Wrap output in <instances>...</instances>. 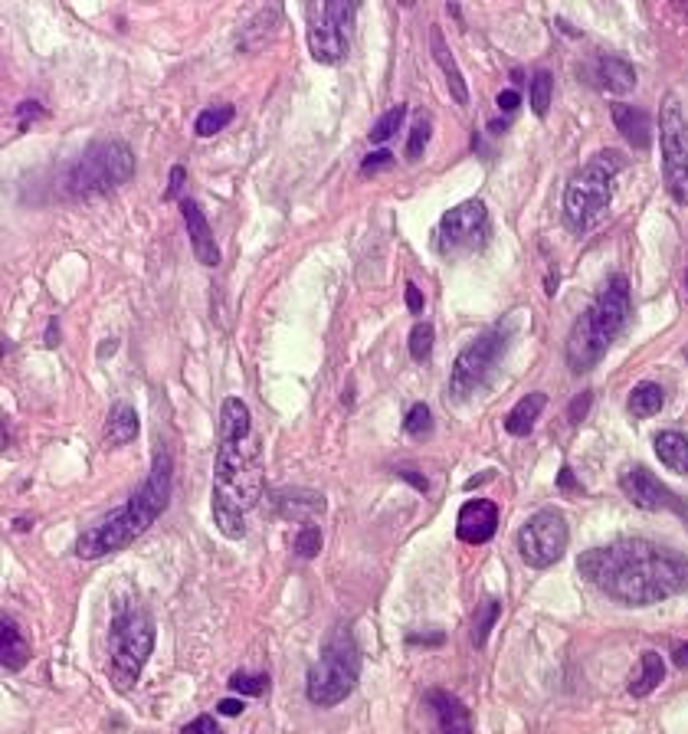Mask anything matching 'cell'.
<instances>
[{
	"label": "cell",
	"instance_id": "obj_1",
	"mask_svg": "<svg viewBox=\"0 0 688 734\" xmlns=\"http://www.w3.org/2000/svg\"><path fill=\"white\" fill-rule=\"evenodd\" d=\"M577 571L623 607H649L688 590V554L649 538H623L584 551Z\"/></svg>",
	"mask_w": 688,
	"mask_h": 734
},
{
	"label": "cell",
	"instance_id": "obj_2",
	"mask_svg": "<svg viewBox=\"0 0 688 734\" xmlns=\"http://www.w3.org/2000/svg\"><path fill=\"white\" fill-rule=\"evenodd\" d=\"M263 499V453L253 433L220 436L213 463V522L223 538L246 535V512Z\"/></svg>",
	"mask_w": 688,
	"mask_h": 734
},
{
	"label": "cell",
	"instance_id": "obj_3",
	"mask_svg": "<svg viewBox=\"0 0 688 734\" xmlns=\"http://www.w3.org/2000/svg\"><path fill=\"white\" fill-rule=\"evenodd\" d=\"M168 502H171V456L168 449H158L145 485L118 512L105 515L99 525L82 531L76 541V554L82 561H99L105 554L128 548V544L158 522Z\"/></svg>",
	"mask_w": 688,
	"mask_h": 734
},
{
	"label": "cell",
	"instance_id": "obj_4",
	"mask_svg": "<svg viewBox=\"0 0 688 734\" xmlns=\"http://www.w3.org/2000/svg\"><path fill=\"white\" fill-rule=\"evenodd\" d=\"M630 312H633L630 282L623 276H610L597 292V299L580 312V318L571 328V338L564 345L567 367L574 374L593 371V367L607 358L613 341L623 335L626 322H630Z\"/></svg>",
	"mask_w": 688,
	"mask_h": 734
},
{
	"label": "cell",
	"instance_id": "obj_5",
	"mask_svg": "<svg viewBox=\"0 0 688 734\" xmlns=\"http://www.w3.org/2000/svg\"><path fill=\"white\" fill-rule=\"evenodd\" d=\"M626 168L620 151H600L564 187V217L574 230H590L610 210L616 174Z\"/></svg>",
	"mask_w": 688,
	"mask_h": 734
},
{
	"label": "cell",
	"instance_id": "obj_6",
	"mask_svg": "<svg viewBox=\"0 0 688 734\" xmlns=\"http://www.w3.org/2000/svg\"><path fill=\"white\" fill-rule=\"evenodd\" d=\"M358 669H361L358 646H354L348 630H338L325 643V653L318 656L312 672H308V685H305L308 702L322 708L341 705L354 692V685H358Z\"/></svg>",
	"mask_w": 688,
	"mask_h": 734
},
{
	"label": "cell",
	"instance_id": "obj_7",
	"mask_svg": "<svg viewBox=\"0 0 688 734\" xmlns=\"http://www.w3.org/2000/svg\"><path fill=\"white\" fill-rule=\"evenodd\" d=\"M135 155L125 141H96L69 171V191L76 197H102L132 181Z\"/></svg>",
	"mask_w": 688,
	"mask_h": 734
},
{
	"label": "cell",
	"instance_id": "obj_8",
	"mask_svg": "<svg viewBox=\"0 0 688 734\" xmlns=\"http://www.w3.org/2000/svg\"><path fill=\"white\" fill-rule=\"evenodd\" d=\"M154 649V623L145 610H125L122 617H115L112 626V689L128 692L135 689V682L145 669V662Z\"/></svg>",
	"mask_w": 688,
	"mask_h": 734
},
{
	"label": "cell",
	"instance_id": "obj_9",
	"mask_svg": "<svg viewBox=\"0 0 688 734\" xmlns=\"http://www.w3.org/2000/svg\"><path fill=\"white\" fill-rule=\"evenodd\" d=\"M358 7L351 0H322L308 7V53L315 63L338 66L351 53Z\"/></svg>",
	"mask_w": 688,
	"mask_h": 734
},
{
	"label": "cell",
	"instance_id": "obj_10",
	"mask_svg": "<svg viewBox=\"0 0 688 734\" xmlns=\"http://www.w3.org/2000/svg\"><path fill=\"white\" fill-rule=\"evenodd\" d=\"M508 345H512V331H508V322H498L495 328L485 331V335H479L456 358L453 377H449V394H453L456 400H466L469 394H476V390L492 377L498 361L505 358Z\"/></svg>",
	"mask_w": 688,
	"mask_h": 734
},
{
	"label": "cell",
	"instance_id": "obj_11",
	"mask_svg": "<svg viewBox=\"0 0 688 734\" xmlns=\"http://www.w3.org/2000/svg\"><path fill=\"white\" fill-rule=\"evenodd\" d=\"M659 141H662V177L669 194L688 207V122L675 96L659 105Z\"/></svg>",
	"mask_w": 688,
	"mask_h": 734
},
{
	"label": "cell",
	"instance_id": "obj_12",
	"mask_svg": "<svg viewBox=\"0 0 688 734\" xmlns=\"http://www.w3.org/2000/svg\"><path fill=\"white\" fill-rule=\"evenodd\" d=\"M567 538H571V528H567L564 515L554 512V508H541L528 518L518 531V554L521 561L535 571H544L564 558Z\"/></svg>",
	"mask_w": 688,
	"mask_h": 734
},
{
	"label": "cell",
	"instance_id": "obj_13",
	"mask_svg": "<svg viewBox=\"0 0 688 734\" xmlns=\"http://www.w3.org/2000/svg\"><path fill=\"white\" fill-rule=\"evenodd\" d=\"M492 223H489V210H485L482 200H466L453 210L443 213L440 220V250L443 253H459V250H482L489 243Z\"/></svg>",
	"mask_w": 688,
	"mask_h": 734
},
{
	"label": "cell",
	"instance_id": "obj_14",
	"mask_svg": "<svg viewBox=\"0 0 688 734\" xmlns=\"http://www.w3.org/2000/svg\"><path fill=\"white\" fill-rule=\"evenodd\" d=\"M620 489H623L626 499H630L636 508H643V512H675V515H679L685 508V499H679L675 492H669L666 485L652 476L646 466L623 469Z\"/></svg>",
	"mask_w": 688,
	"mask_h": 734
},
{
	"label": "cell",
	"instance_id": "obj_15",
	"mask_svg": "<svg viewBox=\"0 0 688 734\" xmlns=\"http://www.w3.org/2000/svg\"><path fill=\"white\" fill-rule=\"evenodd\" d=\"M498 531V508L489 499H469L459 508L456 535L466 544H485Z\"/></svg>",
	"mask_w": 688,
	"mask_h": 734
},
{
	"label": "cell",
	"instance_id": "obj_16",
	"mask_svg": "<svg viewBox=\"0 0 688 734\" xmlns=\"http://www.w3.org/2000/svg\"><path fill=\"white\" fill-rule=\"evenodd\" d=\"M181 213H184V223H187V233H191V246H194V256L197 263L204 266H220V246L213 240V230L204 217V210H200L194 200H181Z\"/></svg>",
	"mask_w": 688,
	"mask_h": 734
},
{
	"label": "cell",
	"instance_id": "obj_17",
	"mask_svg": "<svg viewBox=\"0 0 688 734\" xmlns=\"http://www.w3.org/2000/svg\"><path fill=\"white\" fill-rule=\"evenodd\" d=\"M426 702H430V708H433L440 734H476L469 708L462 705L456 695H449L443 689H433V692H426Z\"/></svg>",
	"mask_w": 688,
	"mask_h": 734
},
{
	"label": "cell",
	"instance_id": "obj_18",
	"mask_svg": "<svg viewBox=\"0 0 688 734\" xmlns=\"http://www.w3.org/2000/svg\"><path fill=\"white\" fill-rule=\"evenodd\" d=\"M593 82H597L600 89L613 92V96H626V92L636 89V69L620 56L603 53L597 56V63H593Z\"/></svg>",
	"mask_w": 688,
	"mask_h": 734
},
{
	"label": "cell",
	"instance_id": "obj_19",
	"mask_svg": "<svg viewBox=\"0 0 688 734\" xmlns=\"http://www.w3.org/2000/svg\"><path fill=\"white\" fill-rule=\"evenodd\" d=\"M610 115H613L616 132H620L626 141H630L633 148H643V151L649 148L652 132H649V115H646L643 109H636V105L616 102L613 109H610Z\"/></svg>",
	"mask_w": 688,
	"mask_h": 734
},
{
	"label": "cell",
	"instance_id": "obj_20",
	"mask_svg": "<svg viewBox=\"0 0 688 734\" xmlns=\"http://www.w3.org/2000/svg\"><path fill=\"white\" fill-rule=\"evenodd\" d=\"M272 508L282 518H302V515L325 512V499L322 492H312V489H282L272 495Z\"/></svg>",
	"mask_w": 688,
	"mask_h": 734
},
{
	"label": "cell",
	"instance_id": "obj_21",
	"mask_svg": "<svg viewBox=\"0 0 688 734\" xmlns=\"http://www.w3.org/2000/svg\"><path fill=\"white\" fill-rule=\"evenodd\" d=\"M652 449H656L659 463L666 466L669 472H679V476H688V436L679 430H662L652 436Z\"/></svg>",
	"mask_w": 688,
	"mask_h": 734
},
{
	"label": "cell",
	"instance_id": "obj_22",
	"mask_svg": "<svg viewBox=\"0 0 688 734\" xmlns=\"http://www.w3.org/2000/svg\"><path fill=\"white\" fill-rule=\"evenodd\" d=\"M544 407H548V397H544L541 390H531V394H525L512 410H508L505 430L512 436H528L531 430H535V423H538Z\"/></svg>",
	"mask_w": 688,
	"mask_h": 734
},
{
	"label": "cell",
	"instance_id": "obj_23",
	"mask_svg": "<svg viewBox=\"0 0 688 734\" xmlns=\"http://www.w3.org/2000/svg\"><path fill=\"white\" fill-rule=\"evenodd\" d=\"M430 43H433V59H436V63H440L443 76H446V82H449V92H453V99H456L459 105H466V102H469L466 79H462V73H459V66H456L453 53H449V46H446V40H443V30H440V27H433V33H430Z\"/></svg>",
	"mask_w": 688,
	"mask_h": 734
},
{
	"label": "cell",
	"instance_id": "obj_24",
	"mask_svg": "<svg viewBox=\"0 0 688 734\" xmlns=\"http://www.w3.org/2000/svg\"><path fill=\"white\" fill-rule=\"evenodd\" d=\"M27 659H30V646L23 639L20 626L10 617H4V630H0V666H4V672H20L27 666Z\"/></svg>",
	"mask_w": 688,
	"mask_h": 734
},
{
	"label": "cell",
	"instance_id": "obj_25",
	"mask_svg": "<svg viewBox=\"0 0 688 734\" xmlns=\"http://www.w3.org/2000/svg\"><path fill=\"white\" fill-rule=\"evenodd\" d=\"M666 679V662H662L659 653H643V659H639L636 672L630 676V695L633 698H646L659 689V682Z\"/></svg>",
	"mask_w": 688,
	"mask_h": 734
},
{
	"label": "cell",
	"instance_id": "obj_26",
	"mask_svg": "<svg viewBox=\"0 0 688 734\" xmlns=\"http://www.w3.org/2000/svg\"><path fill=\"white\" fill-rule=\"evenodd\" d=\"M662 407H666V390H662L659 384H652V381L636 384L633 394H630V404H626V410H630L633 417H639V420L656 417Z\"/></svg>",
	"mask_w": 688,
	"mask_h": 734
},
{
	"label": "cell",
	"instance_id": "obj_27",
	"mask_svg": "<svg viewBox=\"0 0 688 734\" xmlns=\"http://www.w3.org/2000/svg\"><path fill=\"white\" fill-rule=\"evenodd\" d=\"M138 430H141V423H138L135 407L122 404V407H115V410H112L109 426H105V440H109L112 446H125V443H132V440H135Z\"/></svg>",
	"mask_w": 688,
	"mask_h": 734
},
{
	"label": "cell",
	"instance_id": "obj_28",
	"mask_svg": "<svg viewBox=\"0 0 688 734\" xmlns=\"http://www.w3.org/2000/svg\"><path fill=\"white\" fill-rule=\"evenodd\" d=\"M230 122H233V105H207V109L197 115L194 132L200 138H210V135L223 132V125H230Z\"/></svg>",
	"mask_w": 688,
	"mask_h": 734
},
{
	"label": "cell",
	"instance_id": "obj_29",
	"mask_svg": "<svg viewBox=\"0 0 688 734\" xmlns=\"http://www.w3.org/2000/svg\"><path fill=\"white\" fill-rule=\"evenodd\" d=\"M498 613H502L498 600H482V607L476 610V620H472V646H476V649L485 646V639H489L492 626L498 620Z\"/></svg>",
	"mask_w": 688,
	"mask_h": 734
},
{
	"label": "cell",
	"instance_id": "obj_30",
	"mask_svg": "<svg viewBox=\"0 0 688 734\" xmlns=\"http://www.w3.org/2000/svg\"><path fill=\"white\" fill-rule=\"evenodd\" d=\"M551 96H554V76L548 73V69H541V73L531 79V109H535L538 118L548 115Z\"/></svg>",
	"mask_w": 688,
	"mask_h": 734
},
{
	"label": "cell",
	"instance_id": "obj_31",
	"mask_svg": "<svg viewBox=\"0 0 688 734\" xmlns=\"http://www.w3.org/2000/svg\"><path fill=\"white\" fill-rule=\"evenodd\" d=\"M433 138V125H430V115H417V122L410 128V138H407V161H420V155L426 151Z\"/></svg>",
	"mask_w": 688,
	"mask_h": 734
},
{
	"label": "cell",
	"instance_id": "obj_32",
	"mask_svg": "<svg viewBox=\"0 0 688 734\" xmlns=\"http://www.w3.org/2000/svg\"><path fill=\"white\" fill-rule=\"evenodd\" d=\"M433 341H436V331H433V325H430V322L413 325V331H410V341H407L410 358H413V361H426V358H430V351H433Z\"/></svg>",
	"mask_w": 688,
	"mask_h": 734
},
{
	"label": "cell",
	"instance_id": "obj_33",
	"mask_svg": "<svg viewBox=\"0 0 688 734\" xmlns=\"http://www.w3.org/2000/svg\"><path fill=\"white\" fill-rule=\"evenodd\" d=\"M403 115H407V105H394V109L384 112L381 118H377L374 128H371V141H374V145H381V141H390V138L397 135V128H400V122H403Z\"/></svg>",
	"mask_w": 688,
	"mask_h": 734
},
{
	"label": "cell",
	"instance_id": "obj_34",
	"mask_svg": "<svg viewBox=\"0 0 688 734\" xmlns=\"http://www.w3.org/2000/svg\"><path fill=\"white\" fill-rule=\"evenodd\" d=\"M318 551H322V528L302 525L299 538H295V554H299V558H315Z\"/></svg>",
	"mask_w": 688,
	"mask_h": 734
},
{
	"label": "cell",
	"instance_id": "obj_35",
	"mask_svg": "<svg viewBox=\"0 0 688 734\" xmlns=\"http://www.w3.org/2000/svg\"><path fill=\"white\" fill-rule=\"evenodd\" d=\"M230 689L240 692V695L256 698V695H263L269 689V676H246V672H233V676H230Z\"/></svg>",
	"mask_w": 688,
	"mask_h": 734
},
{
	"label": "cell",
	"instance_id": "obj_36",
	"mask_svg": "<svg viewBox=\"0 0 688 734\" xmlns=\"http://www.w3.org/2000/svg\"><path fill=\"white\" fill-rule=\"evenodd\" d=\"M403 426H407L410 436H426V433L433 430V413H430V407H426V404H413L410 413H407V420H403Z\"/></svg>",
	"mask_w": 688,
	"mask_h": 734
},
{
	"label": "cell",
	"instance_id": "obj_37",
	"mask_svg": "<svg viewBox=\"0 0 688 734\" xmlns=\"http://www.w3.org/2000/svg\"><path fill=\"white\" fill-rule=\"evenodd\" d=\"M590 407H593V394H590V390H580V394L571 400V407H567V420H571V423H584Z\"/></svg>",
	"mask_w": 688,
	"mask_h": 734
},
{
	"label": "cell",
	"instance_id": "obj_38",
	"mask_svg": "<svg viewBox=\"0 0 688 734\" xmlns=\"http://www.w3.org/2000/svg\"><path fill=\"white\" fill-rule=\"evenodd\" d=\"M390 164H394V155L381 148V151H374V155H367V158H364L361 174H364V177H371V174H377V171H387Z\"/></svg>",
	"mask_w": 688,
	"mask_h": 734
},
{
	"label": "cell",
	"instance_id": "obj_39",
	"mask_svg": "<svg viewBox=\"0 0 688 734\" xmlns=\"http://www.w3.org/2000/svg\"><path fill=\"white\" fill-rule=\"evenodd\" d=\"M181 734H223V728L217 725V718L200 715V718H197V721H191V725H187Z\"/></svg>",
	"mask_w": 688,
	"mask_h": 734
},
{
	"label": "cell",
	"instance_id": "obj_40",
	"mask_svg": "<svg viewBox=\"0 0 688 734\" xmlns=\"http://www.w3.org/2000/svg\"><path fill=\"white\" fill-rule=\"evenodd\" d=\"M43 115V105L40 102H20L17 105V122H20V132H27V125L33 122V118Z\"/></svg>",
	"mask_w": 688,
	"mask_h": 734
},
{
	"label": "cell",
	"instance_id": "obj_41",
	"mask_svg": "<svg viewBox=\"0 0 688 734\" xmlns=\"http://www.w3.org/2000/svg\"><path fill=\"white\" fill-rule=\"evenodd\" d=\"M518 105H521V96H518L515 89H502V92H498V112H502V115H515Z\"/></svg>",
	"mask_w": 688,
	"mask_h": 734
},
{
	"label": "cell",
	"instance_id": "obj_42",
	"mask_svg": "<svg viewBox=\"0 0 688 734\" xmlns=\"http://www.w3.org/2000/svg\"><path fill=\"white\" fill-rule=\"evenodd\" d=\"M184 177H187V171L181 168V164H174V168H171V177H168V191H164V200H171V197L181 194Z\"/></svg>",
	"mask_w": 688,
	"mask_h": 734
},
{
	"label": "cell",
	"instance_id": "obj_43",
	"mask_svg": "<svg viewBox=\"0 0 688 734\" xmlns=\"http://www.w3.org/2000/svg\"><path fill=\"white\" fill-rule=\"evenodd\" d=\"M403 299H407V309H410L413 315H420V312H423V295H420L417 286H413V282H407V286H403Z\"/></svg>",
	"mask_w": 688,
	"mask_h": 734
},
{
	"label": "cell",
	"instance_id": "obj_44",
	"mask_svg": "<svg viewBox=\"0 0 688 734\" xmlns=\"http://www.w3.org/2000/svg\"><path fill=\"white\" fill-rule=\"evenodd\" d=\"M397 476H400L403 482H410V485H413V489H417V492H426V489H430V482H426V479L420 476L417 469H397Z\"/></svg>",
	"mask_w": 688,
	"mask_h": 734
},
{
	"label": "cell",
	"instance_id": "obj_45",
	"mask_svg": "<svg viewBox=\"0 0 688 734\" xmlns=\"http://www.w3.org/2000/svg\"><path fill=\"white\" fill-rule=\"evenodd\" d=\"M557 489H564V492H580V482L574 479V472L567 469V466H561V472H557Z\"/></svg>",
	"mask_w": 688,
	"mask_h": 734
},
{
	"label": "cell",
	"instance_id": "obj_46",
	"mask_svg": "<svg viewBox=\"0 0 688 734\" xmlns=\"http://www.w3.org/2000/svg\"><path fill=\"white\" fill-rule=\"evenodd\" d=\"M217 712L227 715V718H236V715H243V702L240 698H223V702L217 705Z\"/></svg>",
	"mask_w": 688,
	"mask_h": 734
},
{
	"label": "cell",
	"instance_id": "obj_47",
	"mask_svg": "<svg viewBox=\"0 0 688 734\" xmlns=\"http://www.w3.org/2000/svg\"><path fill=\"white\" fill-rule=\"evenodd\" d=\"M443 633H433V636H420V633H413V636H407V643L410 646H417V643H430V646H443Z\"/></svg>",
	"mask_w": 688,
	"mask_h": 734
},
{
	"label": "cell",
	"instance_id": "obj_48",
	"mask_svg": "<svg viewBox=\"0 0 688 734\" xmlns=\"http://www.w3.org/2000/svg\"><path fill=\"white\" fill-rule=\"evenodd\" d=\"M672 662H675V666H679V669H688V643H682L679 649H675V653H672Z\"/></svg>",
	"mask_w": 688,
	"mask_h": 734
},
{
	"label": "cell",
	"instance_id": "obj_49",
	"mask_svg": "<svg viewBox=\"0 0 688 734\" xmlns=\"http://www.w3.org/2000/svg\"><path fill=\"white\" fill-rule=\"evenodd\" d=\"M59 345V322L53 318L50 328H46V348H56Z\"/></svg>",
	"mask_w": 688,
	"mask_h": 734
},
{
	"label": "cell",
	"instance_id": "obj_50",
	"mask_svg": "<svg viewBox=\"0 0 688 734\" xmlns=\"http://www.w3.org/2000/svg\"><path fill=\"white\" fill-rule=\"evenodd\" d=\"M679 518H682V522L688 525V502H685V508H682V515H679Z\"/></svg>",
	"mask_w": 688,
	"mask_h": 734
},
{
	"label": "cell",
	"instance_id": "obj_51",
	"mask_svg": "<svg viewBox=\"0 0 688 734\" xmlns=\"http://www.w3.org/2000/svg\"><path fill=\"white\" fill-rule=\"evenodd\" d=\"M685 286H688V276H685Z\"/></svg>",
	"mask_w": 688,
	"mask_h": 734
},
{
	"label": "cell",
	"instance_id": "obj_52",
	"mask_svg": "<svg viewBox=\"0 0 688 734\" xmlns=\"http://www.w3.org/2000/svg\"><path fill=\"white\" fill-rule=\"evenodd\" d=\"M685 361H688V351H685Z\"/></svg>",
	"mask_w": 688,
	"mask_h": 734
}]
</instances>
